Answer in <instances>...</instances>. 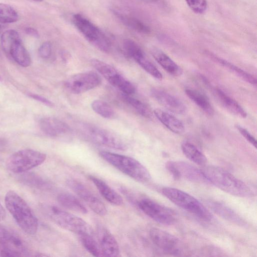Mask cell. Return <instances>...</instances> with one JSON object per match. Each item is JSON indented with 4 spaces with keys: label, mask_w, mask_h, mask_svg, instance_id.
I'll return each mask as SVG.
<instances>
[{
    "label": "cell",
    "mask_w": 257,
    "mask_h": 257,
    "mask_svg": "<svg viewBox=\"0 0 257 257\" xmlns=\"http://www.w3.org/2000/svg\"><path fill=\"white\" fill-rule=\"evenodd\" d=\"M154 113L159 120L167 128L176 134H181L185 131L183 123L174 115L157 108Z\"/></svg>",
    "instance_id": "obj_25"
},
{
    "label": "cell",
    "mask_w": 257,
    "mask_h": 257,
    "mask_svg": "<svg viewBox=\"0 0 257 257\" xmlns=\"http://www.w3.org/2000/svg\"><path fill=\"white\" fill-rule=\"evenodd\" d=\"M209 54L210 57L214 61L217 62V63L223 67H225L227 69L230 70V71L234 73L244 81H245L252 85H256L257 81L256 78L250 74L246 72L226 60L215 56L213 55V54Z\"/></svg>",
    "instance_id": "obj_27"
},
{
    "label": "cell",
    "mask_w": 257,
    "mask_h": 257,
    "mask_svg": "<svg viewBox=\"0 0 257 257\" xmlns=\"http://www.w3.org/2000/svg\"><path fill=\"white\" fill-rule=\"evenodd\" d=\"M92 109L98 114L105 118L114 117L115 112L113 108L106 102L95 100L91 103Z\"/></svg>",
    "instance_id": "obj_34"
},
{
    "label": "cell",
    "mask_w": 257,
    "mask_h": 257,
    "mask_svg": "<svg viewBox=\"0 0 257 257\" xmlns=\"http://www.w3.org/2000/svg\"><path fill=\"white\" fill-rule=\"evenodd\" d=\"M59 203L63 207L82 214L87 213L83 204L75 196L69 193H62L57 197Z\"/></svg>",
    "instance_id": "obj_30"
},
{
    "label": "cell",
    "mask_w": 257,
    "mask_h": 257,
    "mask_svg": "<svg viewBox=\"0 0 257 257\" xmlns=\"http://www.w3.org/2000/svg\"><path fill=\"white\" fill-rule=\"evenodd\" d=\"M1 31H2V27H1V26L0 25V32H1Z\"/></svg>",
    "instance_id": "obj_44"
},
{
    "label": "cell",
    "mask_w": 257,
    "mask_h": 257,
    "mask_svg": "<svg viewBox=\"0 0 257 257\" xmlns=\"http://www.w3.org/2000/svg\"><path fill=\"white\" fill-rule=\"evenodd\" d=\"M90 63L110 84L119 89L123 93L130 95L135 92V86L113 66L96 59H91Z\"/></svg>",
    "instance_id": "obj_8"
},
{
    "label": "cell",
    "mask_w": 257,
    "mask_h": 257,
    "mask_svg": "<svg viewBox=\"0 0 257 257\" xmlns=\"http://www.w3.org/2000/svg\"><path fill=\"white\" fill-rule=\"evenodd\" d=\"M162 193L174 204L200 219L209 221L212 215L208 209L199 200L190 194L173 187H164Z\"/></svg>",
    "instance_id": "obj_4"
},
{
    "label": "cell",
    "mask_w": 257,
    "mask_h": 257,
    "mask_svg": "<svg viewBox=\"0 0 257 257\" xmlns=\"http://www.w3.org/2000/svg\"><path fill=\"white\" fill-rule=\"evenodd\" d=\"M112 13L124 25L132 30L144 34L150 33V27L139 19L117 10L113 9Z\"/></svg>",
    "instance_id": "obj_20"
},
{
    "label": "cell",
    "mask_w": 257,
    "mask_h": 257,
    "mask_svg": "<svg viewBox=\"0 0 257 257\" xmlns=\"http://www.w3.org/2000/svg\"><path fill=\"white\" fill-rule=\"evenodd\" d=\"M42 209L46 216L61 227L77 234L83 233L92 234L91 227L82 218L54 206H46Z\"/></svg>",
    "instance_id": "obj_5"
},
{
    "label": "cell",
    "mask_w": 257,
    "mask_h": 257,
    "mask_svg": "<svg viewBox=\"0 0 257 257\" xmlns=\"http://www.w3.org/2000/svg\"><path fill=\"white\" fill-rule=\"evenodd\" d=\"M26 33L32 37L37 38L39 37V34L38 32L34 28L32 27H27L25 29Z\"/></svg>",
    "instance_id": "obj_40"
},
{
    "label": "cell",
    "mask_w": 257,
    "mask_h": 257,
    "mask_svg": "<svg viewBox=\"0 0 257 257\" xmlns=\"http://www.w3.org/2000/svg\"><path fill=\"white\" fill-rule=\"evenodd\" d=\"M78 235L83 246L90 254L97 257L103 256L99 244L94 239L92 234L83 233Z\"/></svg>",
    "instance_id": "obj_32"
},
{
    "label": "cell",
    "mask_w": 257,
    "mask_h": 257,
    "mask_svg": "<svg viewBox=\"0 0 257 257\" xmlns=\"http://www.w3.org/2000/svg\"><path fill=\"white\" fill-rule=\"evenodd\" d=\"M236 127L244 138L255 148L256 147V141L255 139L246 128L239 125H236Z\"/></svg>",
    "instance_id": "obj_38"
},
{
    "label": "cell",
    "mask_w": 257,
    "mask_h": 257,
    "mask_svg": "<svg viewBox=\"0 0 257 257\" xmlns=\"http://www.w3.org/2000/svg\"><path fill=\"white\" fill-rule=\"evenodd\" d=\"M149 4H151L157 6H165V0H142Z\"/></svg>",
    "instance_id": "obj_41"
},
{
    "label": "cell",
    "mask_w": 257,
    "mask_h": 257,
    "mask_svg": "<svg viewBox=\"0 0 257 257\" xmlns=\"http://www.w3.org/2000/svg\"><path fill=\"white\" fill-rule=\"evenodd\" d=\"M151 53L155 60L168 73L175 76L181 75L182 69L166 54L158 48H153Z\"/></svg>",
    "instance_id": "obj_22"
},
{
    "label": "cell",
    "mask_w": 257,
    "mask_h": 257,
    "mask_svg": "<svg viewBox=\"0 0 257 257\" xmlns=\"http://www.w3.org/2000/svg\"><path fill=\"white\" fill-rule=\"evenodd\" d=\"M101 82V78L97 73L88 71L70 76L66 80L64 85L70 92L80 94L97 87Z\"/></svg>",
    "instance_id": "obj_11"
},
{
    "label": "cell",
    "mask_w": 257,
    "mask_h": 257,
    "mask_svg": "<svg viewBox=\"0 0 257 257\" xmlns=\"http://www.w3.org/2000/svg\"><path fill=\"white\" fill-rule=\"evenodd\" d=\"M166 168L172 176L176 178H183L199 183H208L201 170L183 161H169Z\"/></svg>",
    "instance_id": "obj_13"
},
{
    "label": "cell",
    "mask_w": 257,
    "mask_h": 257,
    "mask_svg": "<svg viewBox=\"0 0 257 257\" xmlns=\"http://www.w3.org/2000/svg\"><path fill=\"white\" fill-rule=\"evenodd\" d=\"M1 79H2V78H1V76H0V81L1 80Z\"/></svg>",
    "instance_id": "obj_45"
},
{
    "label": "cell",
    "mask_w": 257,
    "mask_h": 257,
    "mask_svg": "<svg viewBox=\"0 0 257 257\" xmlns=\"http://www.w3.org/2000/svg\"><path fill=\"white\" fill-rule=\"evenodd\" d=\"M151 95L160 104L172 112L181 114L187 111L186 106L180 99L160 88H153Z\"/></svg>",
    "instance_id": "obj_16"
},
{
    "label": "cell",
    "mask_w": 257,
    "mask_h": 257,
    "mask_svg": "<svg viewBox=\"0 0 257 257\" xmlns=\"http://www.w3.org/2000/svg\"><path fill=\"white\" fill-rule=\"evenodd\" d=\"M121 98L123 101L133 108L142 116L146 118H151L152 112L150 108L141 100L132 97L128 94L123 93Z\"/></svg>",
    "instance_id": "obj_31"
},
{
    "label": "cell",
    "mask_w": 257,
    "mask_h": 257,
    "mask_svg": "<svg viewBox=\"0 0 257 257\" xmlns=\"http://www.w3.org/2000/svg\"><path fill=\"white\" fill-rule=\"evenodd\" d=\"M29 96L48 106L52 107L54 106V104L52 101L41 95L34 93H29Z\"/></svg>",
    "instance_id": "obj_39"
},
{
    "label": "cell",
    "mask_w": 257,
    "mask_h": 257,
    "mask_svg": "<svg viewBox=\"0 0 257 257\" xmlns=\"http://www.w3.org/2000/svg\"><path fill=\"white\" fill-rule=\"evenodd\" d=\"M188 7L197 14H202L207 9L206 0H185Z\"/></svg>",
    "instance_id": "obj_36"
},
{
    "label": "cell",
    "mask_w": 257,
    "mask_h": 257,
    "mask_svg": "<svg viewBox=\"0 0 257 257\" xmlns=\"http://www.w3.org/2000/svg\"><path fill=\"white\" fill-rule=\"evenodd\" d=\"M138 205L145 214L159 223L171 225L176 221L175 214L171 209L151 199H142Z\"/></svg>",
    "instance_id": "obj_10"
},
{
    "label": "cell",
    "mask_w": 257,
    "mask_h": 257,
    "mask_svg": "<svg viewBox=\"0 0 257 257\" xmlns=\"http://www.w3.org/2000/svg\"><path fill=\"white\" fill-rule=\"evenodd\" d=\"M99 244L103 256L117 257L120 251L118 244L113 235L105 227L100 226L97 229Z\"/></svg>",
    "instance_id": "obj_18"
},
{
    "label": "cell",
    "mask_w": 257,
    "mask_h": 257,
    "mask_svg": "<svg viewBox=\"0 0 257 257\" xmlns=\"http://www.w3.org/2000/svg\"><path fill=\"white\" fill-rule=\"evenodd\" d=\"M187 96L208 115H212L214 109L208 97L198 90L188 88L185 89Z\"/></svg>",
    "instance_id": "obj_28"
},
{
    "label": "cell",
    "mask_w": 257,
    "mask_h": 257,
    "mask_svg": "<svg viewBox=\"0 0 257 257\" xmlns=\"http://www.w3.org/2000/svg\"><path fill=\"white\" fill-rule=\"evenodd\" d=\"M127 55L154 78L159 80L162 79V73L147 57L145 53L138 44H134L130 47Z\"/></svg>",
    "instance_id": "obj_17"
},
{
    "label": "cell",
    "mask_w": 257,
    "mask_h": 257,
    "mask_svg": "<svg viewBox=\"0 0 257 257\" xmlns=\"http://www.w3.org/2000/svg\"><path fill=\"white\" fill-rule=\"evenodd\" d=\"M89 179L95 185L102 196L108 202L115 205L123 203L121 196L105 182L95 176H89Z\"/></svg>",
    "instance_id": "obj_21"
},
{
    "label": "cell",
    "mask_w": 257,
    "mask_h": 257,
    "mask_svg": "<svg viewBox=\"0 0 257 257\" xmlns=\"http://www.w3.org/2000/svg\"><path fill=\"white\" fill-rule=\"evenodd\" d=\"M52 44L50 42H44L40 46L38 50L39 56L43 59L49 58L52 54Z\"/></svg>",
    "instance_id": "obj_37"
},
{
    "label": "cell",
    "mask_w": 257,
    "mask_h": 257,
    "mask_svg": "<svg viewBox=\"0 0 257 257\" xmlns=\"http://www.w3.org/2000/svg\"><path fill=\"white\" fill-rule=\"evenodd\" d=\"M99 154L105 161L138 181L147 182L151 178L148 169L132 157L103 151L99 152Z\"/></svg>",
    "instance_id": "obj_3"
},
{
    "label": "cell",
    "mask_w": 257,
    "mask_h": 257,
    "mask_svg": "<svg viewBox=\"0 0 257 257\" xmlns=\"http://www.w3.org/2000/svg\"><path fill=\"white\" fill-rule=\"evenodd\" d=\"M39 124L41 130L45 134L52 137L66 134L70 130L69 126L67 123L54 117L43 118L40 120Z\"/></svg>",
    "instance_id": "obj_19"
},
{
    "label": "cell",
    "mask_w": 257,
    "mask_h": 257,
    "mask_svg": "<svg viewBox=\"0 0 257 257\" xmlns=\"http://www.w3.org/2000/svg\"><path fill=\"white\" fill-rule=\"evenodd\" d=\"M8 54L10 55L17 64L22 67H28L31 63L30 54L24 46L21 38L12 44Z\"/></svg>",
    "instance_id": "obj_23"
},
{
    "label": "cell",
    "mask_w": 257,
    "mask_h": 257,
    "mask_svg": "<svg viewBox=\"0 0 257 257\" xmlns=\"http://www.w3.org/2000/svg\"><path fill=\"white\" fill-rule=\"evenodd\" d=\"M46 158V155L43 153L32 149H23L10 156L6 162V166L11 172L22 173L40 165Z\"/></svg>",
    "instance_id": "obj_7"
},
{
    "label": "cell",
    "mask_w": 257,
    "mask_h": 257,
    "mask_svg": "<svg viewBox=\"0 0 257 257\" xmlns=\"http://www.w3.org/2000/svg\"><path fill=\"white\" fill-rule=\"evenodd\" d=\"M82 128L84 134L95 143L116 150L126 149L123 141L108 131L88 124L83 125Z\"/></svg>",
    "instance_id": "obj_9"
},
{
    "label": "cell",
    "mask_w": 257,
    "mask_h": 257,
    "mask_svg": "<svg viewBox=\"0 0 257 257\" xmlns=\"http://www.w3.org/2000/svg\"><path fill=\"white\" fill-rule=\"evenodd\" d=\"M206 203L213 211L225 219L237 224L244 223L242 218L225 205L213 200H208Z\"/></svg>",
    "instance_id": "obj_24"
},
{
    "label": "cell",
    "mask_w": 257,
    "mask_h": 257,
    "mask_svg": "<svg viewBox=\"0 0 257 257\" xmlns=\"http://www.w3.org/2000/svg\"><path fill=\"white\" fill-rule=\"evenodd\" d=\"M74 26L86 39L100 50L108 52L111 49L108 38L95 25L80 14L73 16Z\"/></svg>",
    "instance_id": "obj_6"
},
{
    "label": "cell",
    "mask_w": 257,
    "mask_h": 257,
    "mask_svg": "<svg viewBox=\"0 0 257 257\" xmlns=\"http://www.w3.org/2000/svg\"><path fill=\"white\" fill-rule=\"evenodd\" d=\"M0 243L3 256H21L26 250L24 242L19 236L4 228H0Z\"/></svg>",
    "instance_id": "obj_15"
},
{
    "label": "cell",
    "mask_w": 257,
    "mask_h": 257,
    "mask_svg": "<svg viewBox=\"0 0 257 257\" xmlns=\"http://www.w3.org/2000/svg\"><path fill=\"white\" fill-rule=\"evenodd\" d=\"M201 170L208 183L227 193L241 197L252 195L247 184L221 167L204 166Z\"/></svg>",
    "instance_id": "obj_1"
},
{
    "label": "cell",
    "mask_w": 257,
    "mask_h": 257,
    "mask_svg": "<svg viewBox=\"0 0 257 257\" xmlns=\"http://www.w3.org/2000/svg\"><path fill=\"white\" fill-rule=\"evenodd\" d=\"M19 19V14L13 7L7 4L0 3V23H14Z\"/></svg>",
    "instance_id": "obj_33"
},
{
    "label": "cell",
    "mask_w": 257,
    "mask_h": 257,
    "mask_svg": "<svg viewBox=\"0 0 257 257\" xmlns=\"http://www.w3.org/2000/svg\"><path fill=\"white\" fill-rule=\"evenodd\" d=\"M215 95L221 105L230 112L242 118L247 116V113L242 107L222 90L216 89Z\"/></svg>",
    "instance_id": "obj_26"
},
{
    "label": "cell",
    "mask_w": 257,
    "mask_h": 257,
    "mask_svg": "<svg viewBox=\"0 0 257 257\" xmlns=\"http://www.w3.org/2000/svg\"><path fill=\"white\" fill-rule=\"evenodd\" d=\"M150 238L158 248L172 255L181 253L183 247L180 240L175 236L158 228H152L149 232Z\"/></svg>",
    "instance_id": "obj_12"
},
{
    "label": "cell",
    "mask_w": 257,
    "mask_h": 257,
    "mask_svg": "<svg viewBox=\"0 0 257 257\" xmlns=\"http://www.w3.org/2000/svg\"><path fill=\"white\" fill-rule=\"evenodd\" d=\"M20 38L19 34L14 30H8L3 33L1 37V43L5 52L8 54L12 44Z\"/></svg>",
    "instance_id": "obj_35"
},
{
    "label": "cell",
    "mask_w": 257,
    "mask_h": 257,
    "mask_svg": "<svg viewBox=\"0 0 257 257\" xmlns=\"http://www.w3.org/2000/svg\"><path fill=\"white\" fill-rule=\"evenodd\" d=\"M6 216V212L3 206L0 203V221L5 219Z\"/></svg>",
    "instance_id": "obj_42"
},
{
    "label": "cell",
    "mask_w": 257,
    "mask_h": 257,
    "mask_svg": "<svg viewBox=\"0 0 257 257\" xmlns=\"http://www.w3.org/2000/svg\"><path fill=\"white\" fill-rule=\"evenodd\" d=\"M35 1H37V2H41V1H43V0H34Z\"/></svg>",
    "instance_id": "obj_43"
},
{
    "label": "cell",
    "mask_w": 257,
    "mask_h": 257,
    "mask_svg": "<svg viewBox=\"0 0 257 257\" xmlns=\"http://www.w3.org/2000/svg\"><path fill=\"white\" fill-rule=\"evenodd\" d=\"M67 185L96 214L104 216L107 209L104 204L82 183L74 179L67 182Z\"/></svg>",
    "instance_id": "obj_14"
},
{
    "label": "cell",
    "mask_w": 257,
    "mask_h": 257,
    "mask_svg": "<svg viewBox=\"0 0 257 257\" xmlns=\"http://www.w3.org/2000/svg\"><path fill=\"white\" fill-rule=\"evenodd\" d=\"M6 208L21 228L27 234L36 233L38 221L27 203L16 192L9 191L5 198Z\"/></svg>",
    "instance_id": "obj_2"
},
{
    "label": "cell",
    "mask_w": 257,
    "mask_h": 257,
    "mask_svg": "<svg viewBox=\"0 0 257 257\" xmlns=\"http://www.w3.org/2000/svg\"><path fill=\"white\" fill-rule=\"evenodd\" d=\"M184 155L196 164L204 166L207 162L206 156L193 144L185 142L181 145Z\"/></svg>",
    "instance_id": "obj_29"
}]
</instances>
